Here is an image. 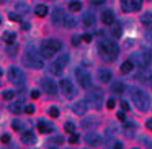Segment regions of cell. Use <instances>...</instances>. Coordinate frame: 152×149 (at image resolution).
<instances>
[{"instance_id": "836d02e7", "label": "cell", "mask_w": 152, "mask_h": 149, "mask_svg": "<svg viewBox=\"0 0 152 149\" xmlns=\"http://www.w3.org/2000/svg\"><path fill=\"white\" fill-rule=\"evenodd\" d=\"M8 18H10L12 21H20L21 20L20 13H17V12H10V13H8Z\"/></svg>"}, {"instance_id": "1f68e13d", "label": "cell", "mask_w": 152, "mask_h": 149, "mask_svg": "<svg viewBox=\"0 0 152 149\" xmlns=\"http://www.w3.org/2000/svg\"><path fill=\"white\" fill-rule=\"evenodd\" d=\"M57 62H59L62 67H66V64L69 62V54H62V56H59L57 57Z\"/></svg>"}, {"instance_id": "9a60e30c", "label": "cell", "mask_w": 152, "mask_h": 149, "mask_svg": "<svg viewBox=\"0 0 152 149\" xmlns=\"http://www.w3.org/2000/svg\"><path fill=\"white\" fill-rule=\"evenodd\" d=\"M72 110L77 113V115H85L87 113V103L85 102H77L72 105Z\"/></svg>"}, {"instance_id": "2e32d148", "label": "cell", "mask_w": 152, "mask_h": 149, "mask_svg": "<svg viewBox=\"0 0 152 149\" xmlns=\"http://www.w3.org/2000/svg\"><path fill=\"white\" fill-rule=\"evenodd\" d=\"M98 79L102 80L103 84L110 82V80H111V70L110 69H100L98 70Z\"/></svg>"}, {"instance_id": "6f0895ef", "label": "cell", "mask_w": 152, "mask_h": 149, "mask_svg": "<svg viewBox=\"0 0 152 149\" xmlns=\"http://www.w3.org/2000/svg\"><path fill=\"white\" fill-rule=\"evenodd\" d=\"M0 2H2V0H0Z\"/></svg>"}, {"instance_id": "ac0fdd59", "label": "cell", "mask_w": 152, "mask_h": 149, "mask_svg": "<svg viewBox=\"0 0 152 149\" xmlns=\"http://www.w3.org/2000/svg\"><path fill=\"white\" fill-rule=\"evenodd\" d=\"M62 70H64V67L61 66L59 62H51V66H49V72L53 74V76H61L62 74Z\"/></svg>"}, {"instance_id": "f546056e", "label": "cell", "mask_w": 152, "mask_h": 149, "mask_svg": "<svg viewBox=\"0 0 152 149\" xmlns=\"http://www.w3.org/2000/svg\"><path fill=\"white\" fill-rule=\"evenodd\" d=\"M64 23H66V26H67V28H74V26H75V23H77V21L74 20L72 17L66 15V18H64Z\"/></svg>"}, {"instance_id": "9f6ffc18", "label": "cell", "mask_w": 152, "mask_h": 149, "mask_svg": "<svg viewBox=\"0 0 152 149\" xmlns=\"http://www.w3.org/2000/svg\"><path fill=\"white\" fill-rule=\"evenodd\" d=\"M51 149H56V148H51Z\"/></svg>"}, {"instance_id": "603a6c76", "label": "cell", "mask_w": 152, "mask_h": 149, "mask_svg": "<svg viewBox=\"0 0 152 149\" xmlns=\"http://www.w3.org/2000/svg\"><path fill=\"white\" fill-rule=\"evenodd\" d=\"M111 90H113L115 93H123V92H124V84L119 82V80H116V82H113Z\"/></svg>"}, {"instance_id": "b9f144b4", "label": "cell", "mask_w": 152, "mask_h": 149, "mask_svg": "<svg viewBox=\"0 0 152 149\" xmlns=\"http://www.w3.org/2000/svg\"><path fill=\"white\" fill-rule=\"evenodd\" d=\"M80 41H82V36H74V38H72V44H74V46H77Z\"/></svg>"}, {"instance_id": "d6986e66", "label": "cell", "mask_w": 152, "mask_h": 149, "mask_svg": "<svg viewBox=\"0 0 152 149\" xmlns=\"http://www.w3.org/2000/svg\"><path fill=\"white\" fill-rule=\"evenodd\" d=\"M21 141H23L25 144H34V142H36V136H34V133L26 131L23 136H21Z\"/></svg>"}, {"instance_id": "74e56055", "label": "cell", "mask_w": 152, "mask_h": 149, "mask_svg": "<svg viewBox=\"0 0 152 149\" xmlns=\"http://www.w3.org/2000/svg\"><path fill=\"white\" fill-rule=\"evenodd\" d=\"M12 126H13V129H15V131H20V129H21V121L15 120V121L12 123Z\"/></svg>"}, {"instance_id": "e575fe53", "label": "cell", "mask_w": 152, "mask_h": 149, "mask_svg": "<svg viewBox=\"0 0 152 149\" xmlns=\"http://www.w3.org/2000/svg\"><path fill=\"white\" fill-rule=\"evenodd\" d=\"M13 97H15V92H13V90H5V92H4V98H5V100H12Z\"/></svg>"}, {"instance_id": "7a4b0ae2", "label": "cell", "mask_w": 152, "mask_h": 149, "mask_svg": "<svg viewBox=\"0 0 152 149\" xmlns=\"http://www.w3.org/2000/svg\"><path fill=\"white\" fill-rule=\"evenodd\" d=\"M132 100H134L136 106H137L141 112H145V110L149 108V105H151V98H149V95L145 93V90H142V89L132 90Z\"/></svg>"}, {"instance_id": "60d3db41", "label": "cell", "mask_w": 152, "mask_h": 149, "mask_svg": "<svg viewBox=\"0 0 152 149\" xmlns=\"http://www.w3.org/2000/svg\"><path fill=\"white\" fill-rule=\"evenodd\" d=\"M115 105H116V103H115V100H113V98H110L108 102H106V106H108L110 110H113V108H115Z\"/></svg>"}, {"instance_id": "4dcf8cb0", "label": "cell", "mask_w": 152, "mask_h": 149, "mask_svg": "<svg viewBox=\"0 0 152 149\" xmlns=\"http://www.w3.org/2000/svg\"><path fill=\"white\" fill-rule=\"evenodd\" d=\"M121 8L123 12H131V0H121Z\"/></svg>"}, {"instance_id": "9c48e42d", "label": "cell", "mask_w": 152, "mask_h": 149, "mask_svg": "<svg viewBox=\"0 0 152 149\" xmlns=\"http://www.w3.org/2000/svg\"><path fill=\"white\" fill-rule=\"evenodd\" d=\"M39 54L43 57H46V59H51V57L56 54V51H54L49 44H48V41H44V43L41 44V48H39Z\"/></svg>"}, {"instance_id": "bcb514c9", "label": "cell", "mask_w": 152, "mask_h": 149, "mask_svg": "<svg viewBox=\"0 0 152 149\" xmlns=\"http://www.w3.org/2000/svg\"><path fill=\"white\" fill-rule=\"evenodd\" d=\"M2 142H4V144H8V142H10V136L4 134V136H2Z\"/></svg>"}, {"instance_id": "4fadbf2b", "label": "cell", "mask_w": 152, "mask_h": 149, "mask_svg": "<svg viewBox=\"0 0 152 149\" xmlns=\"http://www.w3.org/2000/svg\"><path fill=\"white\" fill-rule=\"evenodd\" d=\"M102 21L103 25H108V26H111L113 23H115V15H113L111 10H105L102 13Z\"/></svg>"}, {"instance_id": "ffe728a7", "label": "cell", "mask_w": 152, "mask_h": 149, "mask_svg": "<svg viewBox=\"0 0 152 149\" xmlns=\"http://www.w3.org/2000/svg\"><path fill=\"white\" fill-rule=\"evenodd\" d=\"M23 110H25V106H23V103H21V102H13V103H10V112L13 113V115H20Z\"/></svg>"}, {"instance_id": "d4e9b609", "label": "cell", "mask_w": 152, "mask_h": 149, "mask_svg": "<svg viewBox=\"0 0 152 149\" xmlns=\"http://www.w3.org/2000/svg\"><path fill=\"white\" fill-rule=\"evenodd\" d=\"M34 13L38 15V17H46L48 15V7L46 5H36V8H34Z\"/></svg>"}, {"instance_id": "d6a6232c", "label": "cell", "mask_w": 152, "mask_h": 149, "mask_svg": "<svg viewBox=\"0 0 152 149\" xmlns=\"http://www.w3.org/2000/svg\"><path fill=\"white\" fill-rule=\"evenodd\" d=\"M64 129H66L67 133H70V134H72V133H75V125H74V123H70V121H67L66 125H64Z\"/></svg>"}, {"instance_id": "8992f818", "label": "cell", "mask_w": 152, "mask_h": 149, "mask_svg": "<svg viewBox=\"0 0 152 149\" xmlns=\"http://www.w3.org/2000/svg\"><path fill=\"white\" fill-rule=\"evenodd\" d=\"M8 79H10L12 84H17V85H21L25 82V74L21 69L18 67H10L8 69Z\"/></svg>"}, {"instance_id": "ee69618b", "label": "cell", "mask_w": 152, "mask_h": 149, "mask_svg": "<svg viewBox=\"0 0 152 149\" xmlns=\"http://www.w3.org/2000/svg\"><path fill=\"white\" fill-rule=\"evenodd\" d=\"M39 95H41V93H39V90H33V92H31V98H33V100L39 98Z\"/></svg>"}, {"instance_id": "7c38bea8", "label": "cell", "mask_w": 152, "mask_h": 149, "mask_svg": "<svg viewBox=\"0 0 152 149\" xmlns=\"http://www.w3.org/2000/svg\"><path fill=\"white\" fill-rule=\"evenodd\" d=\"M88 98L92 100V102H102V98H103V92H102V89L92 87V89L88 90Z\"/></svg>"}, {"instance_id": "f6af8a7d", "label": "cell", "mask_w": 152, "mask_h": 149, "mask_svg": "<svg viewBox=\"0 0 152 149\" xmlns=\"http://www.w3.org/2000/svg\"><path fill=\"white\" fill-rule=\"evenodd\" d=\"M121 108H123V112H129V103L128 102H121Z\"/></svg>"}, {"instance_id": "e0dca14e", "label": "cell", "mask_w": 152, "mask_h": 149, "mask_svg": "<svg viewBox=\"0 0 152 149\" xmlns=\"http://www.w3.org/2000/svg\"><path fill=\"white\" fill-rule=\"evenodd\" d=\"M54 129V126L51 123H46V121H38V131L39 133H51Z\"/></svg>"}, {"instance_id": "83f0119b", "label": "cell", "mask_w": 152, "mask_h": 149, "mask_svg": "<svg viewBox=\"0 0 152 149\" xmlns=\"http://www.w3.org/2000/svg\"><path fill=\"white\" fill-rule=\"evenodd\" d=\"M69 10L70 12H80L82 10V4H80L79 0H72L69 4Z\"/></svg>"}, {"instance_id": "ba28073f", "label": "cell", "mask_w": 152, "mask_h": 149, "mask_svg": "<svg viewBox=\"0 0 152 149\" xmlns=\"http://www.w3.org/2000/svg\"><path fill=\"white\" fill-rule=\"evenodd\" d=\"M41 85H43V89L46 90L49 95H56L57 93V85L51 77H44V79L41 80Z\"/></svg>"}, {"instance_id": "5b68a950", "label": "cell", "mask_w": 152, "mask_h": 149, "mask_svg": "<svg viewBox=\"0 0 152 149\" xmlns=\"http://www.w3.org/2000/svg\"><path fill=\"white\" fill-rule=\"evenodd\" d=\"M61 90H62L64 97H66V98H70V100L75 98V95H77V87L74 85L69 79L61 80Z\"/></svg>"}, {"instance_id": "52a82bcc", "label": "cell", "mask_w": 152, "mask_h": 149, "mask_svg": "<svg viewBox=\"0 0 152 149\" xmlns=\"http://www.w3.org/2000/svg\"><path fill=\"white\" fill-rule=\"evenodd\" d=\"M136 57H137V64L142 67V69L149 67V66H151V62H152V54H151V53H147V51L137 53V54H136Z\"/></svg>"}, {"instance_id": "681fc988", "label": "cell", "mask_w": 152, "mask_h": 149, "mask_svg": "<svg viewBox=\"0 0 152 149\" xmlns=\"http://www.w3.org/2000/svg\"><path fill=\"white\" fill-rule=\"evenodd\" d=\"M145 126H147V129L152 131V120H147V121H145Z\"/></svg>"}, {"instance_id": "f907efd6", "label": "cell", "mask_w": 152, "mask_h": 149, "mask_svg": "<svg viewBox=\"0 0 152 149\" xmlns=\"http://www.w3.org/2000/svg\"><path fill=\"white\" fill-rule=\"evenodd\" d=\"M21 28H23V30H28V28H30V25H28V23H21Z\"/></svg>"}, {"instance_id": "f1b7e54d", "label": "cell", "mask_w": 152, "mask_h": 149, "mask_svg": "<svg viewBox=\"0 0 152 149\" xmlns=\"http://www.w3.org/2000/svg\"><path fill=\"white\" fill-rule=\"evenodd\" d=\"M142 7V0H131V12H137Z\"/></svg>"}, {"instance_id": "ab89813d", "label": "cell", "mask_w": 152, "mask_h": 149, "mask_svg": "<svg viewBox=\"0 0 152 149\" xmlns=\"http://www.w3.org/2000/svg\"><path fill=\"white\" fill-rule=\"evenodd\" d=\"M82 41H85V43H90V41H92V34H88V33L82 34Z\"/></svg>"}, {"instance_id": "4316f807", "label": "cell", "mask_w": 152, "mask_h": 149, "mask_svg": "<svg viewBox=\"0 0 152 149\" xmlns=\"http://www.w3.org/2000/svg\"><path fill=\"white\" fill-rule=\"evenodd\" d=\"M132 67H134V62H132V61H126V62L121 64V70L124 74H129L132 70Z\"/></svg>"}, {"instance_id": "11a10c76", "label": "cell", "mask_w": 152, "mask_h": 149, "mask_svg": "<svg viewBox=\"0 0 152 149\" xmlns=\"http://www.w3.org/2000/svg\"><path fill=\"white\" fill-rule=\"evenodd\" d=\"M132 149H137V148H132Z\"/></svg>"}, {"instance_id": "7bdbcfd3", "label": "cell", "mask_w": 152, "mask_h": 149, "mask_svg": "<svg viewBox=\"0 0 152 149\" xmlns=\"http://www.w3.org/2000/svg\"><path fill=\"white\" fill-rule=\"evenodd\" d=\"M113 149H123V142L121 141H115L113 142Z\"/></svg>"}, {"instance_id": "8d00e7d4", "label": "cell", "mask_w": 152, "mask_h": 149, "mask_svg": "<svg viewBox=\"0 0 152 149\" xmlns=\"http://www.w3.org/2000/svg\"><path fill=\"white\" fill-rule=\"evenodd\" d=\"M69 142H70V144H77V142H79V134L72 133V134H70V138H69Z\"/></svg>"}, {"instance_id": "484cf974", "label": "cell", "mask_w": 152, "mask_h": 149, "mask_svg": "<svg viewBox=\"0 0 152 149\" xmlns=\"http://www.w3.org/2000/svg\"><path fill=\"white\" fill-rule=\"evenodd\" d=\"M48 44H49L51 48H53L54 51H59V49H62V43H61L59 40H48Z\"/></svg>"}, {"instance_id": "d590c367", "label": "cell", "mask_w": 152, "mask_h": 149, "mask_svg": "<svg viewBox=\"0 0 152 149\" xmlns=\"http://www.w3.org/2000/svg\"><path fill=\"white\" fill-rule=\"evenodd\" d=\"M49 115L53 116V118H57V116H59V110H57V106H51V108H49Z\"/></svg>"}, {"instance_id": "7dc6e473", "label": "cell", "mask_w": 152, "mask_h": 149, "mask_svg": "<svg viewBox=\"0 0 152 149\" xmlns=\"http://www.w3.org/2000/svg\"><path fill=\"white\" fill-rule=\"evenodd\" d=\"M116 115H118V120H121V121H124L126 115H124V112H123V110H121V112H118V113H116Z\"/></svg>"}, {"instance_id": "6da1fadb", "label": "cell", "mask_w": 152, "mask_h": 149, "mask_svg": "<svg viewBox=\"0 0 152 149\" xmlns=\"http://www.w3.org/2000/svg\"><path fill=\"white\" fill-rule=\"evenodd\" d=\"M98 53H100V56H102L105 61H113L116 56H118L119 49H118V46H116L115 41L102 40L98 43Z\"/></svg>"}, {"instance_id": "c3c4849f", "label": "cell", "mask_w": 152, "mask_h": 149, "mask_svg": "<svg viewBox=\"0 0 152 149\" xmlns=\"http://www.w3.org/2000/svg\"><path fill=\"white\" fill-rule=\"evenodd\" d=\"M90 2H92L93 5H102V4H105L106 0H90Z\"/></svg>"}, {"instance_id": "3957f363", "label": "cell", "mask_w": 152, "mask_h": 149, "mask_svg": "<svg viewBox=\"0 0 152 149\" xmlns=\"http://www.w3.org/2000/svg\"><path fill=\"white\" fill-rule=\"evenodd\" d=\"M23 62L31 69H41L43 67V56L38 54L34 49H28L23 56Z\"/></svg>"}, {"instance_id": "7402d4cb", "label": "cell", "mask_w": 152, "mask_h": 149, "mask_svg": "<svg viewBox=\"0 0 152 149\" xmlns=\"http://www.w3.org/2000/svg\"><path fill=\"white\" fill-rule=\"evenodd\" d=\"M141 23L144 26H152V12H145L141 17Z\"/></svg>"}, {"instance_id": "5bb4252c", "label": "cell", "mask_w": 152, "mask_h": 149, "mask_svg": "<svg viewBox=\"0 0 152 149\" xmlns=\"http://www.w3.org/2000/svg\"><path fill=\"white\" fill-rule=\"evenodd\" d=\"M93 23H95V15L92 13V12H87V13H83L82 17V25L83 26H93Z\"/></svg>"}, {"instance_id": "816d5d0a", "label": "cell", "mask_w": 152, "mask_h": 149, "mask_svg": "<svg viewBox=\"0 0 152 149\" xmlns=\"http://www.w3.org/2000/svg\"><path fill=\"white\" fill-rule=\"evenodd\" d=\"M56 142H64V141H62V138H61V136H57V138H56Z\"/></svg>"}, {"instance_id": "f35d334b", "label": "cell", "mask_w": 152, "mask_h": 149, "mask_svg": "<svg viewBox=\"0 0 152 149\" xmlns=\"http://www.w3.org/2000/svg\"><path fill=\"white\" fill-rule=\"evenodd\" d=\"M25 113H28V115H31V113H34V106L33 105H25Z\"/></svg>"}, {"instance_id": "8fae6325", "label": "cell", "mask_w": 152, "mask_h": 149, "mask_svg": "<svg viewBox=\"0 0 152 149\" xmlns=\"http://www.w3.org/2000/svg\"><path fill=\"white\" fill-rule=\"evenodd\" d=\"M85 141L88 142L90 146H100L103 141V138L100 134H96V133H87L85 134Z\"/></svg>"}, {"instance_id": "cb8c5ba5", "label": "cell", "mask_w": 152, "mask_h": 149, "mask_svg": "<svg viewBox=\"0 0 152 149\" xmlns=\"http://www.w3.org/2000/svg\"><path fill=\"white\" fill-rule=\"evenodd\" d=\"M121 33H123V28H121V25L119 23H113L111 25V34L115 38H119L121 36Z\"/></svg>"}, {"instance_id": "30bf717a", "label": "cell", "mask_w": 152, "mask_h": 149, "mask_svg": "<svg viewBox=\"0 0 152 149\" xmlns=\"http://www.w3.org/2000/svg\"><path fill=\"white\" fill-rule=\"evenodd\" d=\"M64 18H66V13H64V10H61V8H54L53 13H51V20H53L54 25H61L64 21Z\"/></svg>"}, {"instance_id": "f5cc1de1", "label": "cell", "mask_w": 152, "mask_h": 149, "mask_svg": "<svg viewBox=\"0 0 152 149\" xmlns=\"http://www.w3.org/2000/svg\"><path fill=\"white\" fill-rule=\"evenodd\" d=\"M0 76H2V69H0Z\"/></svg>"}, {"instance_id": "277c9868", "label": "cell", "mask_w": 152, "mask_h": 149, "mask_svg": "<svg viewBox=\"0 0 152 149\" xmlns=\"http://www.w3.org/2000/svg\"><path fill=\"white\" fill-rule=\"evenodd\" d=\"M75 76H77V80H79V85L82 87V89H90V84H92V76H90V72H87L82 67H77Z\"/></svg>"}, {"instance_id": "db71d44e", "label": "cell", "mask_w": 152, "mask_h": 149, "mask_svg": "<svg viewBox=\"0 0 152 149\" xmlns=\"http://www.w3.org/2000/svg\"><path fill=\"white\" fill-rule=\"evenodd\" d=\"M0 25H2V20H0Z\"/></svg>"}, {"instance_id": "44dd1931", "label": "cell", "mask_w": 152, "mask_h": 149, "mask_svg": "<svg viewBox=\"0 0 152 149\" xmlns=\"http://www.w3.org/2000/svg\"><path fill=\"white\" fill-rule=\"evenodd\" d=\"M2 40H4L7 44H12L15 40H17V33H13V31H5V33L2 34Z\"/></svg>"}]
</instances>
